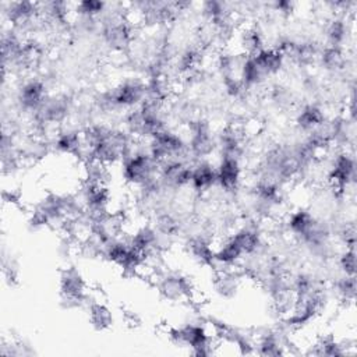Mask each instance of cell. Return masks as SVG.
Wrapping results in <instances>:
<instances>
[{"label":"cell","instance_id":"14","mask_svg":"<svg viewBox=\"0 0 357 357\" xmlns=\"http://www.w3.org/2000/svg\"><path fill=\"white\" fill-rule=\"evenodd\" d=\"M339 269L343 275L356 276V250L344 248L339 258Z\"/></svg>","mask_w":357,"mask_h":357},{"label":"cell","instance_id":"3","mask_svg":"<svg viewBox=\"0 0 357 357\" xmlns=\"http://www.w3.org/2000/svg\"><path fill=\"white\" fill-rule=\"evenodd\" d=\"M156 290L160 297L170 303H184L194 297V287L188 276L180 271L165 269L155 279Z\"/></svg>","mask_w":357,"mask_h":357},{"label":"cell","instance_id":"10","mask_svg":"<svg viewBox=\"0 0 357 357\" xmlns=\"http://www.w3.org/2000/svg\"><path fill=\"white\" fill-rule=\"evenodd\" d=\"M86 310H88L89 324L92 325L93 329L106 331L113 325L114 317H113L112 310L107 307V304L95 298L89 303Z\"/></svg>","mask_w":357,"mask_h":357},{"label":"cell","instance_id":"11","mask_svg":"<svg viewBox=\"0 0 357 357\" xmlns=\"http://www.w3.org/2000/svg\"><path fill=\"white\" fill-rule=\"evenodd\" d=\"M84 165L82 173H84V183L85 184H93V185H109V181L112 178L110 166L106 163H102L96 159H91Z\"/></svg>","mask_w":357,"mask_h":357},{"label":"cell","instance_id":"12","mask_svg":"<svg viewBox=\"0 0 357 357\" xmlns=\"http://www.w3.org/2000/svg\"><path fill=\"white\" fill-rule=\"evenodd\" d=\"M335 290L342 301L353 303L356 297V276L342 273V278H339L335 283Z\"/></svg>","mask_w":357,"mask_h":357},{"label":"cell","instance_id":"13","mask_svg":"<svg viewBox=\"0 0 357 357\" xmlns=\"http://www.w3.org/2000/svg\"><path fill=\"white\" fill-rule=\"evenodd\" d=\"M106 3L98 1V0H84L74 4L73 13L77 15H85V17H100V14L105 11Z\"/></svg>","mask_w":357,"mask_h":357},{"label":"cell","instance_id":"5","mask_svg":"<svg viewBox=\"0 0 357 357\" xmlns=\"http://www.w3.org/2000/svg\"><path fill=\"white\" fill-rule=\"evenodd\" d=\"M47 96L49 92L46 89L45 81L40 78H29L20 85L15 99L18 109L32 116L43 105Z\"/></svg>","mask_w":357,"mask_h":357},{"label":"cell","instance_id":"2","mask_svg":"<svg viewBox=\"0 0 357 357\" xmlns=\"http://www.w3.org/2000/svg\"><path fill=\"white\" fill-rule=\"evenodd\" d=\"M121 177L130 185L144 188L158 183L160 163L149 153L142 151L126 158L121 163Z\"/></svg>","mask_w":357,"mask_h":357},{"label":"cell","instance_id":"4","mask_svg":"<svg viewBox=\"0 0 357 357\" xmlns=\"http://www.w3.org/2000/svg\"><path fill=\"white\" fill-rule=\"evenodd\" d=\"M356 159L353 153L347 151L337 152L329 162L328 178L335 190L343 192L349 187H353L356 183Z\"/></svg>","mask_w":357,"mask_h":357},{"label":"cell","instance_id":"9","mask_svg":"<svg viewBox=\"0 0 357 357\" xmlns=\"http://www.w3.org/2000/svg\"><path fill=\"white\" fill-rule=\"evenodd\" d=\"M326 114L324 109L317 103H307L304 105L296 114V126L300 131L308 134L315 130L324 120Z\"/></svg>","mask_w":357,"mask_h":357},{"label":"cell","instance_id":"6","mask_svg":"<svg viewBox=\"0 0 357 357\" xmlns=\"http://www.w3.org/2000/svg\"><path fill=\"white\" fill-rule=\"evenodd\" d=\"M218 172V187H220L226 194H233L238 190L243 178L241 162L230 158H220L216 165Z\"/></svg>","mask_w":357,"mask_h":357},{"label":"cell","instance_id":"8","mask_svg":"<svg viewBox=\"0 0 357 357\" xmlns=\"http://www.w3.org/2000/svg\"><path fill=\"white\" fill-rule=\"evenodd\" d=\"M244 275L240 272L238 268H230L225 271L215 272V278L212 286L215 293L222 298H233L237 296Z\"/></svg>","mask_w":357,"mask_h":357},{"label":"cell","instance_id":"1","mask_svg":"<svg viewBox=\"0 0 357 357\" xmlns=\"http://www.w3.org/2000/svg\"><path fill=\"white\" fill-rule=\"evenodd\" d=\"M59 289L60 305L64 310H77L84 307L86 308L89 303L95 298L89 293L88 284L81 271L74 265H68L60 272Z\"/></svg>","mask_w":357,"mask_h":357},{"label":"cell","instance_id":"7","mask_svg":"<svg viewBox=\"0 0 357 357\" xmlns=\"http://www.w3.org/2000/svg\"><path fill=\"white\" fill-rule=\"evenodd\" d=\"M218 185V172L216 166L208 159H199L192 165L191 173V190L202 194L209 192L213 187Z\"/></svg>","mask_w":357,"mask_h":357}]
</instances>
